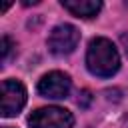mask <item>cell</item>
I'll use <instances>...</instances> for the list:
<instances>
[{
	"label": "cell",
	"instance_id": "cell-1",
	"mask_svg": "<svg viewBox=\"0 0 128 128\" xmlns=\"http://www.w3.org/2000/svg\"><path fill=\"white\" fill-rule=\"evenodd\" d=\"M86 66L94 76L108 78L120 68V54L108 38H94L86 50Z\"/></svg>",
	"mask_w": 128,
	"mask_h": 128
},
{
	"label": "cell",
	"instance_id": "cell-2",
	"mask_svg": "<svg viewBox=\"0 0 128 128\" xmlns=\"http://www.w3.org/2000/svg\"><path fill=\"white\" fill-rule=\"evenodd\" d=\"M28 124L32 128H72L74 116L60 106H44L30 114Z\"/></svg>",
	"mask_w": 128,
	"mask_h": 128
},
{
	"label": "cell",
	"instance_id": "cell-3",
	"mask_svg": "<svg viewBox=\"0 0 128 128\" xmlns=\"http://www.w3.org/2000/svg\"><path fill=\"white\" fill-rule=\"evenodd\" d=\"M80 40V32L76 26L72 24H58L56 28H52L50 36H48V48L52 54L56 56H64L70 54Z\"/></svg>",
	"mask_w": 128,
	"mask_h": 128
},
{
	"label": "cell",
	"instance_id": "cell-4",
	"mask_svg": "<svg viewBox=\"0 0 128 128\" xmlns=\"http://www.w3.org/2000/svg\"><path fill=\"white\" fill-rule=\"evenodd\" d=\"M26 104V88L18 80L2 82V116H16Z\"/></svg>",
	"mask_w": 128,
	"mask_h": 128
},
{
	"label": "cell",
	"instance_id": "cell-5",
	"mask_svg": "<svg viewBox=\"0 0 128 128\" xmlns=\"http://www.w3.org/2000/svg\"><path fill=\"white\" fill-rule=\"evenodd\" d=\"M38 92L44 98H52V100L66 98L70 92V76L64 72H48L40 78Z\"/></svg>",
	"mask_w": 128,
	"mask_h": 128
},
{
	"label": "cell",
	"instance_id": "cell-6",
	"mask_svg": "<svg viewBox=\"0 0 128 128\" xmlns=\"http://www.w3.org/2000/svg\"><path fill=\"white\" fill-rule=\"evenodd\" d=\"M62 6L78 18H92L100 12V0H62Z\"/></svg>",
	"mask_w": 128,
	"mask_h": 128
},
{
	"label": "cell",
	"instance_id": "cell-7",
	"mask_svg": "<svg viewBox=\"0 0 128 128\" xmlns=\"http://www.w3.org/2000/svg\"><path fill=\"white\" fill-rule=\"evenodd\" d=\"M10 48H12V44H10V38H8V36H4V38H2V60H6V58H8V52H10Z\"/></svg>",
	"mask_w": 128,
	"mask_h": 128
},
{
	"label": "cell",
	"instance_id": "cell-8",
	"mask_svg": "<svg viewBox=\"0 0 128 128\" xmlns=\"http://www.w3.org/2000/svg\"><path fill=\"white\" fill-rule=\"evenodd\" d=\"M120 42H122V46H124V50L128 52V32H124V34L120 36Z\"/></svg>",
	"mask_w": 128,
	"mask_h": 128
}]
</instances>
